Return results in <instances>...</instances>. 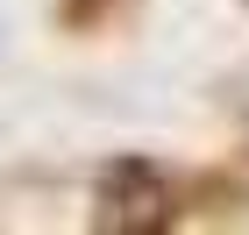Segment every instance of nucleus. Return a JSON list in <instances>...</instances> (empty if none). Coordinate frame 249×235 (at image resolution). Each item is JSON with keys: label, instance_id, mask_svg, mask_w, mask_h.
<instances>
[{"label": "nucleus", "instance_id": "nucleus-1", "mask_svg": "<svg viewBox=\"0 0 249 235\" xmlns=\"http://www.w3.org/2000/svg\"><path fill=\"white\" fill-rule=\"evenodd\" d=\"M100 199H107V221H114V228H157V221H164V185H157L142 164L107 171Z\"/></svg>", "mask_w": 249, "mask_h": 235}]
</instances>
